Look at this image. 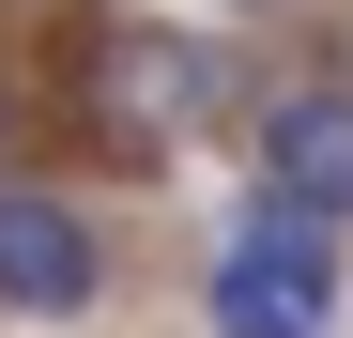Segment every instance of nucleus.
Instances as JSON below:
<instances>
[{
    "mask_svg": "<svg viewBox=\"0 0 353 338\" xmlns=\"http://www.w3.org/2000/svg\"><path fill=\"white\" fill-rule=\"evenodd\" d=\"M0 154H16V92H0Z\"/></svg>",
    "mask_w": 353,
    "mask_h": 338,
    "instance_id": "obj_5",
    "label": "nucleus"
},
{
    "mask_svg": "<svg viewBox=\"0 0 353 338\" xmlns=\"http://www.w3.org/2000/svg\"><path fill=\"white\" fill-rule=\"evenodd\" d=\"M261 200L292 215V231H338L353 215V77L261 92Z\"/></svg>",
    "mask_w": 353,
    "mask_h": 338,
    "instance_id": "obj_4",
    "label": "nucleus"
},
{
    "mask_svg": "<svg viewBox=\"0 0 353 338\" xmlns=\"http://www.w3.org/2000/svg\"><path fill=\"white\" fill-rule=\"evenodd\" d=\"M230 92H246V62H230L215 31H108L92 62H77V108H92V139L108 154H185L230 123Z\"/></svg>",
    "mask_w": 353,
    "mask_h": 338,
    "instance_id": "obj_1",
    "label": "nucleus"
},
{
    "mask_svg": "<svg viewBox=\"0 0 353 338\" xmlns=\"http://www.w3.org/2000/svg\"><path fill=\"white\" fill-rule=\"evenodd\" d=\"M200 308H215V338H338V231H292L276 200H246Z\"/></svg>",
    "mask_w": 353,
    "mask_h": 338,
    "instance_id": "obj_2",
    "label": "nucleus"
},
{
    "mask_svg": "<svg viewBox=\"0 0 353 338\" xmlns=\"http://www.w3.org/2000/svg\"><path fill=\"white\" fill-rule=\"evenodd\" d=\"M215 16H261V0H215Z\"/></svg>",
    "mask_w": 353,
    "mask_h": 338,
    "instance_id": "obj_6",
    "label": "nucleus"
},
{
    "mask_svg": "<svg viewBox=\"0 0 353 338\" xmlns=\"http://www.w3.org/2000/svg\"><path fill=\"white\" fill-rule=\"evenodd\" d=\"M92 292H108V231H92V200L0 185V323H77Z\"/></svg>",
    "mask_w": 353,
    "mask_h": 338,
    "instance_id": "obj_3",
    "label": "nucleus"
}]
</instances>
